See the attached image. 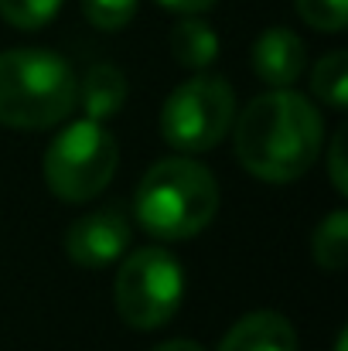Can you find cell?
<instances>
[{"label": "cell", "mask_w": 348, "mask_h": 351, "mask_svg": "<svg viewBox=\"0 0 348 351\" xmlns=\"http://www.w3.org/2000/svg\"><path fill=\"white\" fill-rule=\"evenodd\" d=\"M328 178L338 195H348V174H345V126L335 133L332 150H328Z\"/></svg>", "instance_id": "17"}, {"label": "cell", "mask_w": 348, "mask_h": 351, "mask_svg": "<svg viewBox=\"0 0 348 351\" xmlns=\"http://www.w3.org/2000/svg\"><path fill=\"white\" fill-rule=\"evenodd\" d=\"M171 55L178 65L205 72L219 58V34L212 24H205L198 14H185L171 27Z\"/></svg>", "instance_id": "11"}, {"label": "cell", "mask_w": 348, "mask_h": 351, "mask_svg": "<svg viewBox=\"0 0 348 351\" xmlns=\"http://www.w3.org/2000/svg\"><path fill=\"white\" fill-rule=\"evenodd\" d=\"M119 167V143L96 119L65 123L41 157V178L48 191L69 205H86L106 191Z\"/></svg>", "instance_id": "4"}, {"label": "cell", "mask_w": 348, "mask_h": 351, "mask_svg": "<svg viewBox=\"0 0 348 351\" xmlns=\"http://www.w3.org/2000/svg\"><path fill=\"white\" fill-rule=\"evenodd\" d=\"M157 3L185 17V14H205V10H212L219 0H157Z\"/></svg>", "instance_id": "18"}, {"label": "cell", "mask_w": 348, "mask_h": 351, "mask_svg": "<svg viewBox=\"0 0 348 351\" xmlns=\"http://www.w3.org/2000/svg\"><path fill=\"white\" fill-rule=\"evenodd\" d=\"M229 133L242 171L266 184H290L321 157L325 119L308 96L294 89H270L246 103Z\"/></svg>", "instance_id": "1"}, {"label": "cell", "mask_w": 348, "mask_h": 351, "mask_svg": "<svg viewBox=\"0 0 348 351\" xmlns=\"http://www.w3.org/2000/svg\"><path fill=\"white\" fill-rule=\"evenodd\" d=\"M311 93L332 106V110H345L348 106V51H328L314 72H311Z\"/></svg>", "instance_id": "13"}, {"label": "cell", "mask_w": 348, "mask_h": 351, "mask_svg": "<svg viewBox=\"0 0 348 351\" xmlns=\"http://www.w3.org/2000/svg\"><path fill=\"white\" fill-rule=\"evenodd\" d=\"M235 119L232 86L219 75H195L181 82L161 106V136L178 154H205L219 147Z\"/></svg>", "instance_id": "6"}, {"label": "cell", "mask_w": 348, "mask_h": 351, "mask_svg": "<svg viewBox=\"0 0 348 351\" xmlns=\"http://www.w3.org/2000/svg\"><path fill=\"white\" fill-rule=\"evenodd\" d=\"M82 14L100 31H119L133 21L137 0H82Z\"/></svg>", "instance_id": "16"}, {"label": "cell", "mask_w": 348, "mask_h": 351, "mask_svg": "<svg viewBox=\"0 0 348 351\" xmlns=\"http://www.w3.org/2000/svg\"><path fill=\"white\" fill-rule=\"evenodd\" d=\"M345 348H348V335L342 331V335H338V341H335V351H345Z\"/></svg>", "instance_id": "20"}, {"label": "cell", "mask_w": 348, "mask_h": 351, "mask_svg": "<svg viewBox=\"0 0 348 351\" xmlns=\"http://www.w3.org/2000/svg\"><path fill=\"white\" fill-rule=\"evenodd\" d=\"M79 79L72 65L48 48L0 51V126L48 130L72 117Z\"/></svg>", "instance_id": "3"}, {"label": "cell", "mask_w": 348, "mask_h": 351, "mask_svg": "<svg viewBox=\"0 0 348 351\" xmlns=\"http://www.w3.org/2000/svg\"><path fill=\"white\" fill-rule=\"evenodd\" d=\"M308 48L290 27H270L253 45V72L270 89H294L304 75Z\"/></svg>", "instance_id": "8"}, {"label": "cell", "mask_w": 348, "mask_h": 351, "mask_svg": "<svg viewBox=\"0 0 348 351\" xmlns=\"http://www.w3.org/2000/svg\"><path fill=\"white\" fill-rule=\"evenodd\" d=\"M58 10H62V0H0V17L21 31H38L51 24Z\"/></svg>", "instance_id": "14"}, {"label": "cell", "mask_w": 348, "mask_h": 351, "mask_svg": "<svg viewBox=\"0 0 348 351\" xmlns=\"http://www.w3.org/2000/svg\"><path fill=\"white\" fill-rule=\"evenodd\" d=\"M219 351H297V331L277 311H249L226 331Z\"/></svg>", "instance_id": "9"}, {"label": "cell", "mask_w": 348, "mask_h": 351, "mask_svg": "<svg viewBox=\"0 0 348 351\" xmlns=\"http://www.w3.org/2000/svg\"><path fill=\"white\" fill-rule=\"evenodd\" d=\"M130 239H133L130 219L116 205H110V208L79 215L65 229V256L82 269H106L126 256Z\"/></svg>", "instance_id": "7"}, {"label": "cell", "mask_w": 348, "mask_h": 351, "mask_svg": "<svg viewBox=\"0 0 348 351\" xmlns=\"http://www.w3.org/2000/svg\"><path fill=\"white\" fill-rule=\"evenodd\" d=\"M219 212V181L195 157H164L150 164L133 191L140 229L164 242H185L205 232Z\"/></svg>", "instance_id": "2"}, {"label": "cell", "mask_w": 348, "mask_h": 351, "mask_svg": "<svg viewBox=\"0 0 348 351\" xmlns=\"http://www.w3.org/2000/svg\"><path fill=\"white\" fill-rule=\"evenodd\" d=\"M126 93H130L126 75H123L116 65L103 62V65H93V69L82 75V82H79V89H76V106H82L86 119L106 123L110 117H116V113L123 110Z\"/></svg>", "instance_id": "10"}, {"label": "cell", "mask_w": 348, "mask_h": 351, "mask_svg": "<svg viewBox=\"0 0 348 351\" xmlns=\"http://www.w3.org/2000/svg\"><path fill=\"white\" fill-rule=\"evenodd\" d=\"M294 3L301 21L314 31L338 34L348 27V0H294Z\"/></svg>", "instance_id": "15"}, {"label": "cell", "mask_w": 348, "mask_h": 351, "mask_svg": "<svg viewBox=\"0 0 348 351\" xmlns=\"http://www.w3.org/2000/svg\"><path fill=\"white\" fill-rule=\"evenodd\" d=\"M150 351H205L198 341H192V338H171V341H161L157 348Z\"/></svg>", "instance_id": "19"}, {"label": "cell", "mask_w": 348, "mask_h": 351, "mask_svg": "<svg viewBox=\"0 0 348 351\" xmlns=\"http://www.w3.org/2000/svg\"><path fill=\"white\" fill-rule=\"evenodd\" d=\"M311 252L314 263L328 273H342L348 266V212L335 208L328 219H321V226L314 229L311 239Z\"/></svg>", "instance_id": "12"}, {"label": "cell", "mask_w": 348, "mask_h": 351, "mask_svg": "<svg viewBox=\"0 0 348 351\" xmlns=\"http://www.w3.org/2000/svg\"><path fill=\"white\" fill-rule=\"evenodd\" d=\"M116 311L133 331L164 328L185 300V269L174 252L161 245L126 249L113 283Z\"/></svg>", "instance_id": "5"}]
</instances>
